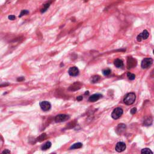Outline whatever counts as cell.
Returning a JSON list of instances; mask_svg holds the SVG:
<instances>
[{
  "instance_id": "cell-1",
  "label": "cell",
  "mask_w": 154,
  "mask_h": 154,
  "mask_svg": "<svg viewBox=\"0 0 154 154\" xmlns=\"http://www.w3.org/2000/svg\"><path fill=\"white\" fill-rule=\"evenodd\" d=\"M136 96L134 93H129L125 96L124 102L127 105H131L134 103L136 101Z\"/></svg>"
},
{
  "instance_id": "cell-2",
  "label": "cell",
  "mask_w": 154,
  "mask_h": 154,
  "mask_svg": "<svg viewBox=\"0 0 154 154\" xmlns=\"http://www.w3.org/2000/svg\"><path fill=\"white\" fill-rule=\"evenodd\" d=\"M123 110L120 108H116L113 110L111 114V117L114 119H118L123 115Z\"/></svg>"
},
{
  "instance_id": "cell-3",
  "label": "cell",
  "mask_w": 154,
  "mask_h": 154,
  "mask_svg": "<svg viewBox=\"0 0 154 154\" xmlns=\"http://www.w3.org/2000/svg\"><path fill=\"white\" fill-rule=\"evenodd\" d=\"M153 63V60L150 58H145L141 62V67L143 69H148L150 66L152 65Z\"/></svg>"
},
{
  "instance_id": "cell-4",
  "label": "cell",
  "mask_w": 154,
  "mask_h": 154,
  "mask_svg": "<svg viewBox=\"0 0 154 154\" xmlns=\"http://www.w3.org/2000/svg\"><path fill=\"white\" fill-rule=\"evenodd\" d=\"M137 64V60L135 59V58L131 57H129L128 58V60H127L128 69H131V68H133V67H136Z\"/></svg>"
},
{
  "instance_id": "cell-5",
  "label": "cell",
  "mask_w": 154,
  "mask_h": 154,
  "mask_svg": "<svg viewBox=\"0 0 154 154\" xmlns=\"http://www.w3.org/2000/svg\"><path fill=\"white\" fill-rule=\"evenodd\" d=\"M40 106L42 110L44 111H48L51 109V105L49 102L48 101H42L40 103Z\"/></svg>"
},
{
  "instance_id": "cell-6",
  "label": "cell",
  "mask_w": 154,
  "mask_h": 154,
  "mask_svg": "<svg viewBox=\"0 0 154 154\" xmlns=\"http://www.w3.org/2000/svg\"><path fill=\"white\" fill-rule=\"evenodd\" d=\"M69 116L66 115H58L55 117V121L56 122H63L68 120Z\"/></svg>"
},
{
  "instance_id": "cell-7",
  "label": "cell",
  "mask_w": 154,
  "mask_h": 154,
  "mask_svg": "<svg viewBox=\"0 0 154 154\" xmlns=\"http://www.w3.org/2000/svg\"><path fill=\"white\" fill-rule=\"evenodd\" d=\"M149 37V33L146 30H145L143 32L141 33V34H140L139 35L137 36V40L138 42H141V40H146Z\"/></svg>"
},
{
  "instance_id": "cell-8",
  "label": "cell",
  "mask_w": 154,
  "mask_h": 154,
  "mask_svg": "<svg viewBox=\"0 0 154 154\" xmlns=\"http://www.w3.org/2000/svg\"><path fill=\"white\" fill-rule=\"evenodd\" d=\"M126 128H127V127H126L125 125L124 124H120L118 125L116 129V132L117 134L120 135L125 132V131L126 130Z\"/></svg>"
},
{
  "instance_id": "cell-9",
  "label": "cell",
  "mask_w": 154,
  "mask_h": 154,
  "mask_svg": "<svg viewBox=\"0 0 154 154\" xmlns=\"http://www.w3.org/2000/svg\"><path fill=\"white\" fill-rule=\"evenodd\" d=\"M127 146H126L125 143L124 142H119L117 143L116 146V150L118 152H122L125 150Z\"/></svg>"
},
{
  "instance_id": "cell-10",
  "label": "cell",
  "mask_w": 154,
  "mask_h": 154,
  "mask_svg": "<svg viewBox=\"0 0 154 154\" xmlns=\"http://www.w3.org/2000/svg\"><path fill=\"white\" fill-rule=\"evenodd\" d=\"M83 84L79 82H75L72 85H71L69 87V90L71 91H76L81 89L82 87Z\"/></svg>"
},
{
  "instance_id": "cell-11",
  "label": "cell",
  "mask_w": 154,
  "mask_h": 154,
  "mask_svg": "<svg viewBox=\"0 0 154 154\" xmlns=\"http://www.w3.org/2000/svg\"><path fill=\"white\" fill-rule=\"evenodd\" d=\"M68 73L70 76H77L79 74V69L77 67H71L69 69Z\"/></svg>"
},
{
  "instance_id": "cell-12",
  "label": "cell",
  "mask_w": 154,
  "mask_h": 154,
  "mask_svg": "<svg viewBox=\"0 0 154 154\" xmlns=\"http://www.w3.org/2000/svg\"><path fill=\"white\" fill-rule=\"evenodd\" d=\"M101 97L102 95L101 94H94L91 95V96H90L89 101L90 102H96L98 101V100H99Z\"/></svg>"
},
{
  "instance_id": "cell-13",
  "label": "cell",
  "mask_w": 154,
  "mask_h": 154,
  "mask_svg": "<svg viewBox=\"0 0 154 154\" xmlns=\"http://www.w3.org/2000/svg\"><path fill=\"white\" fill-rule=\"evenodd\" d=\"M114 64H115V66L118 67V68H122L124 66V62L122 60L120 59H116L114 61Z\"/></svg>"
},
{
  "instance_id": "cell-14",
  "label": "cell",
  "mask_w": 154,
  "mask_h": 154,
  "mask_svg": "<svg viewBox=\"0 0 154 154\" xmlns=\"http://www.w3.org/2000/svg\"><path fill=\"white\" fill-rule=\"evenodd\" d=\"M51 143L50 142V141H48V142L45 143V144L43 145L42 147V150H47L48 149L51 148Z\"/></svg>"
},
{
  "instance_id": "cell-15",
  "label": "cell",
  "mask_w": 154,
  "mask_h": 154,
  "mask_svg": "<svg viewBox=\"0 0 154 154\" xmlns=\"http://www.w3.org/2000/svg\"><path fill=\"white\" fill-rule=\"evenodd\" d=\"M83 146V144L81 143H75V144L72 145V146L70 147V149H79L82 148Z\"/></svg>"
},
{
  "instance_id": "cell-16",
  "label": "cell",
  "mask_w": 154,
  "mask_h": 154,
  "mask_svg": "<svg viewBox=\"0 0 154 154\" xmlns=\"http://www.w3.org/2000/svg\"><path fill=\"white\" fill-rule=\"evenodd\" d=\"M50 6V3H46V4H44V6H43V7L41 8L40 12L41 13H44V12H45L48 8H49V7Z\"/></svg>"
},
{
  "instance_id": "cell-17",
  "label": "cell",
  "mask_w": 154,
  "mask_h": 154,
  "mask_svg": "<svg viewBox=\"0 0 154 154\" xmlns=\"http://www.w3.org/2000/svg\"><path fill=\"white\" fill-rule=\"evenodd\" d=\"M100 80V77L99 75H94L91 77V81L93 83H98Z\"/></svg>"
},
{
  "instance_id": "cell-18",
  "label": "cell",
  "mask_w": 154,
  "mask_h": 154,
  "mask_svg": "<svg viewBox=\"0 0 154 154\" xmlns=\"http://www.w3.org/2000/svg\"><path fill=\"white\" fill-rule=\"evenodd\" d=\"M141 154H153V152L150 149L148 148H145L141 150Z\"/></svg>"
},
{
  "instance_id": "cell-19",
  "label": "cell",
  "mask_w": 154,
  "mask_h": 154,
  "mask_svg": "<svg viewBox=\"0 0 154 154\" xmlns=\"http://www.w3.org/2000/svg\"><path fill=\"white\" fill-rule=\"evenodd\" d=\"M46 138V134L45 133H44V134H42L40 136L37 138V141H42L43 140H44Z\"/></svg>"
},
{
  "instance_id": "cell-20",
  "label": "cell",
  "mask_w": 154,
  "mask_h": 154,
  "mask_svg": "<svg viewBox=\"0 0 154 154\" xmlns=\"http://www.w3.org/2000/svg\"><path fill=\"white\" fill-rule=\"evenodd\" d=\"M127 77L128 78V79H130V80H134V79L136 78V75H135L134 74L131 73V72H128Z\"/></svg>"
},
{
  "instance_id": "cell-21",
  "label": "cell",
  "mask_w": 154,
  "mask_h": 154,
  "mask_svg": "<svg viewBox=\"0 0 154 154\" xmlns=\"http://www.w3.org/2000/svg\"><path fill=\"white\" fill-rule=\"evenodd\" d=\"M152 123V119L151 118H148L146 120H145L144 124L146 126H149L150 125H151Z\"/></svg>"
},
{
  "instance_id": "cell-22",
  "label": "cell",
  "mask_w": 154,
  "mask_h": 154,
  "mask_svg": "<svg viewBox=\"0 0 154 154\" xmlns=\"http://www.w3.org/2000/svg\"><path fill=\"white\" fill-rule=\"evenodd\" d=\"M102 73L105 76H108L111 74V70L110 69H106L103 70Z\"/></svg>"
},
{
  "instance_id": "cell-23",
  "label": "cell",
  "mask_w": 154,
  "mask_h": 154,
  "mask_svg": "<svg viewBox=\"0 0 154 154\" xmlns=\"http://www.w3.org/2000/svg\"><path fill=\"white\" fill-rule=\"evenodd\" d=\"M28 13H29V11H28V10H22V11H21V12H20L19 17V18H21V17L23 16L24 15H27Z\"/></svg>"
},
{
  "instance_id": "cell-24",
  "label": "cell",
  "mask_w": 154,
  "mask_h": 154,
  "mask_svg": "<svg viewBox=\"0 0 154 154\" xmlns=\"http://www.w3.org/2000/svg\"><path fill=\"white\" fill-rule=\"evenodd\" d=\"M137 112V108H133L131 110V113L132 115H135Z\"/></svg>"
},
{
  "instance_id": "cell-25",
  "label": "cell",
  "mask_w": 154,
  "mask_h": 154,
  "mask_svg": "<svg viewBox=\"0 0 154 154\" xmlns=\"http://www.w3.org/2000/svg\"><path fill=\"white\" fill-rule=\"evenodd\" d=\"M8 18L10 20H15V19H16V17H15V16H14V15H10V16H8Z\"/></svg>"
},
{
  "instance_id": "cell-26",
  "label": "cell",
  "mask_w": 154,
  "mask_h": 154,
  "mask_svg": "<svg viewBox=\"0 0 154 154\" xmlns=\"http://www.w3.org/2000/svg\"><path fill=\"white\" fill-rule=\"evenodd\" d=\"M10 153V150H7V149H5L4 151L3 152V153H2V154H8V153Z\"/></svg>"
},
{
  "instance_id": "cell-27",
  "label": "cell",
  "mask_w": 154,
  "mask_h": 154,
  "mask_svg": "<svg viewBox=\"0 0 154 154\" xmlns=\"http://www.w3.org/2000/svg\"><path fill=\"white\" fill-rule=\"evenodd\" d=\"M24 79H24V78L23 77H21L18 78L17 79V81H19V82H20V81H24Z\"/></svg>"
},
{
  "instance_id": "cell-28",
  "label": "cell",
  "mask_w": 154,
  "mask_h": 154,
  "mask_svg": "<svg viewBox=\"0 0 154 154\" xmlns=\"http://www.w3.org/2000/svg\"><path fill=\"white\" fill-rule=\"evenodd\" d=\"M77 101H82V100H83V96H78L77 98Z\"/></svg>"
},
{
  "instance_id": "cell-29",
  "label": "cell",
  "mask_w": 154,
  "mask_h": 154,
  "mask_svg": "<svg viewBox=\"0 0 154 154\" xmlns=\"http://www.w3.org/2000/svg\"><path fill=\"white\" fill-rule=\"evenodd\" d=\"M87 95L89 94V91H87V92H86V93H85V95H87Z\"/></svg>"
}]
</instances>
